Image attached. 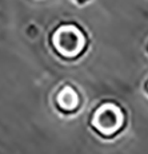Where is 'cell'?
Instances as JSON below:
<instances>
[{
    "instance_id": "1",
    "label": "cell",
    "mask_w": 148,
    "mask_h": 154,
    "mask_svg": "<svg viewBox=\"0 0 148 154\" xmlns=\"http://www.w3.org/2000/svg\"><path fill=\"white\" fill-rule=\"evenodd\" d=\"M49 44L59 58L64 60H76L87 50L88 35L78 23L63 22L49 34Z\"/></svg>"
},
{
    "instance_id": "2",
    "label": "cell",
    "mask_w": 148,
    "mask_h": 154,
    "mask_svg": "<svg viewBox=\"0 0 148 154\" xmlns=\"http://www.w3.org/2000/svg\"><path fill=\"white\" fill-rule=\"evenodd\" d=\"M126 122V110L115 100H103L97 103L90 117L92 130L102 138L116 137L124 129Z\"/></svg>"
},
{
    "instance_id": "3",
    "label": "cell",
    "mask_w": 148,
    "mask_h": 154,
    "mask_svg": "<svg viewBox=\"0 0 148 154\" xmlns=\"http://www.w3.org/2000/svg\"><path fill=\"white\" fill-rule=\"evenodd\" d=\"M55 107L66 115L76 114L83 105V95L78 87L71 82H64L58 87L54 95Z\"/></svg>"
},
{
    "instance_id": "4",
    "label": "cell",
    "mask_w": 148,
    "mask_h": 154,
    "mask_svg": "<svg viewBox=\"0 0 148 154\" xmlns=\"http://www.w3.org/2000/svg\"><path fill=\"white\" fill-rule=\"evenodd\" d=\"M76 3H79V4H84V3H87L88 0H75Z\"/></svg>"
},
{
    "instance_id": "5",
    "label": "cell",
    "mask_w": 148,
    "mask_h": 154,
    "mask_svg": "<svg viewBox=\"0 0 148 154\" xmlns=\"http://www.w3.org/2000/svg\"><path fill=\"white\" fill-rule=\"evenodd\" d=\"M146 91L148 93V79H147V82H146Z\"/></svg>"
}]
</instances>
